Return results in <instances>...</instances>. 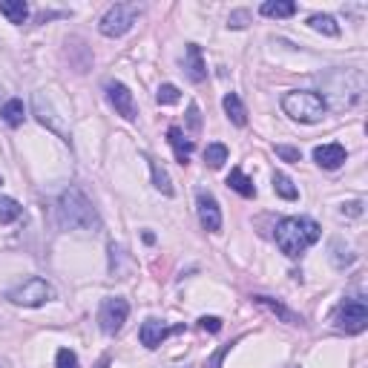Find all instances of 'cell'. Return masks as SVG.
Listing matches in <instances>:
<instances>
[{"instance_id": "14", "label": "cell", "mask_w": 368, "mask_h": 368, "mask_svg": "<svg viewBox=\"0 0 368 368\" xmlns=\"http://www.w3.org/2000/svg\"><path fill=\"white\" fill-rule=\"evenodd\" d=\"M167 141H170L173 153H176V162L184 167V164L190 162V156H193V141L182 132V127H170V130H167Z\"/></svg>"}, {"instance_id": "21", "label": "cell", "mask_w": 368, "mask_h": 368, "mask_svg": "<svg viewBox=\"0 0 368 368\" xmlns=\"http://www.w3.org/2000/svg\"><path fill=\"white\" fill-rule=\"evenodd\" d=\"M0 115L9 127H21L23 124V101L21 98H9L4 107H0Z\"/></svg>"}, {"instance_id": "12", "label": "cell", "mask_w": 368, "mask_h": 368, "mask_svg": "<svg viewBox=\"0 0 368 368\" xmlns=\"http://www.w3.org/2000/svg\"><path fill=\"white\" fill-rule=\"evenodd\" d=\"M184 72H187V78L193 84H201L207 78V66H204L199 43H187V49H184Z\"/></svg>"}, {"instance_id": "32", "label": "cell", "mask_w": 368, "mask_h": 368, "mask_svg": "<svg viewBox=\"0 0 368 368\" xmlns=\"http://www.w3.org/2000/svg\"><path fill=\"white\" fill-rule=\"evenodd\" d=\"M245 21H248V12H233V15H231V23H228V26L239 29V26H245Z\"/></svg>"}, {"instance_id": "13", "label": "cell", "mask_w": 368, "mask_h": 368, "mask_svg": "<svg viewBox=\"0 0 368 368\" xmlns=\"http://www.w3.org/2000/svg\"><path fill=\"white\" fill-rule=\"evenodd\" d=\"M314 162L322 170H337V167L345 164V147L342 144H322L314 150Z\"/></svg>"}, {"instance_id": "1", "label": "cell", "mask_w": 368, "mask_h": 368, "mask_svg": "<svg viewBox=\"0 0 368 368\" xmlns=\"http://www.w3.org/2000/svg\"><path fill=\"white\" fill-rule=\"evenodd\" d=\"M58 222H61L63 231H84V233L101 231L98 210L87 199V193L78 190V187H69V190L61 193V199H58Z\"/></svg>"}, {"instance_id": "7", "label": "cell", "mask_w": 368, "mask_h": 368, "mask_svg": "<svg viewBox=\"0 0 368 368\" xmlns=\"http://www.w3.org/2000/svg\"><path fill=\"white\" fill-rule=\"evenodd\" d=\"M130 317V303L121 300V297H110L101 303V311H98V322H101V331L104 334H118L124 328Z\"/></svg>"}, {"instance_id": "26", "label": "cell", "mask_w": 368, "mask_h": 368, "mask_svg": "<svg viewBox=\"0 0 368 368\" xmlns=\"http://www.w3.org/2000/svg\"><path fill=\"white\" fill-rule=\"evenodd\" d=\"M156 101H159L162 107H170V104H179V101H182V93H179L176 84H162L159 93H156Z\"/></svg>"}, {"instance_id": "8", "label": "cell", "mask_w": 368, "mask_h": 368, "mask_svg": "<svg viewBox=\"0 0 368 368\" xmlns=\"http://www.w3.org/2000/svg\"><path fill=\"white\" fill-rule=\"evenodd\" d=\"M107 101L112 104V110L124 118V121H135V115H138V110H135V98H132V93L121 84V81H107Z\"/></svg>"}, {"instance_id": "2", "label": "cell", "mask_w": 368, "mask_h": 368, "mask_svg": "<svg viewBox=\"0 0 368 368\" xmlns=\"http://www.w3.org/2000/svg\"><path fill=\"white\" fill-rule=\"evenodd\" d=\"M276 245L288 259H300L311 245L320 242L322 231L308 216H288L276 225Z\"/></svg>"}, {"instance_id": "19", "label": "cell", "mask_w": 368, "mask_h": 368, "mask_svg": "<svg viewBox=\"0 0 368 368\" xmlns=\"http://www.w3.org/2000/svg\"><path fill=\"white\" fill-rule=\"evenodd\" d=\"M228 187H231V190H236V193H239V196H245V199H253V196H256L253 179H248L239 167H233V170H231V176H228Z\"/></svg>"}, {"instance_id": "28", "label": "cell", "mask_w": 368, "mask_h": 368, "mask_svg": "<svg viewBox=\"0 0 368 368\" xmlns=\"http://www.w3.org/2000/svg\"><path fill=\"white\" fill-rule=\"evenodd\" d=\"M276 156H279L282 162H290V164L303 162V153L297 150V147H288V144H279V147H276Z\"/></svg>"}, {"instance_id": "15", "label": "cell", "mask_w": 368, "mask_h": 368, "mask_svg": "<svg viewBox=\"0 0 368 368\" xmlns=\"http://www.w3.org/2000/svg\"><path fill=\"white\" fill-rule=\"evenodd\" d=\"M259 12L265 18H293L297 15V4H293V0H265Z\"/></svg>"}, {"instance_id": "5", "label": "cell", "mask_w": 368, "mask_h": 368, "mask_svg": "<svg viewBox=\"0 0 368 368\" xmlns=\"http://www.w3.org/2000/svg\"><path fill=\"white\" fill-rule=\"evenodd\" d=\"M138 18H141V6H138V4H115V6H110L107 15L101 18L98 29H101V35H107V38H121V35H127V32L132 29V23H135Z\"/></svg>"}, {"instance_id": "31", "label": "cell", "mask_w": 368, "mask_h": 368, "mask_svg": "<svg viewBox=\"0 0 368 368\" xmlns=\"http://www.w3.org/2000/svg\"><path fill=\"white\" fill-rule=\"evenodd\" d=\"M199 325H201L204 331H210V334H219V331H222V320H219V317H201Z\"/></svg>"}, {"instance_id": "25", "label": "cell", "mask_w": 368, "mask_h": 368, "mask_svg": "<svg viewBox=\"0 0 368 368\" xmlns=\"http://www.w3.org/2000/svg\"><path fill=\"white\" fill-rule=\"evenodd\" d=\"M204 162L213 167V170H219L225 162H228V147L225 144H207V150H204Z\"/></svg>"}, {"instance_id": "22", "label": "cell", "mask_w": 368, "mask_h": 368, "mask_svg": "<svg viewBox=\"0 0 368 368\" xmlns=\"http://www.w3.org/2000/svg\"><path fill=\"white\" fill-rule=\"evenodd\" d=\"M273 193L282 196L285 201H297V199H300V190L293 187V182H290L285 173H273Z\"/></svg>"}, {"instance_id": "27", "label": "cell", "mask_w": 368, "mask_h": 368, "mask_svg": "<svg viewBox=\"0 0 368 368\" xmlns=\"http://www.w3.org/2000/svg\"><path fill=\"white\" fill-rule=\"evenodd\" d=\"M55 362H58V368H81L78 365V354L69 351V348H61L58 357H55Z\"/></svg>"}, {"instance_id": "24", "label": "cell", "mask_w": 368, "mask_h": 368, "mask_svg": "<svg viewBox=\"0 0 368 368\" xmlns=\"http://www.w3.org/2000/svg\"><path fill=\"white\" fill-rule=\"evenodd\" d=\"M308 26H311L314 32H322V35H328V38H337V35H340V26H337V21H334L331 15H311Z\"/></svg>"}, {"instance_id": "3", "label": "cell", "mask_w": 368, "mask_h": 368, "mask_svg": "<svg viewBox=\"0 0 368 368\" xmlns=\"http://www.w3.org/2000/svg\"><path fill=\"white\" fill-rule=\"evenodd\" d=\"M282 110L288 118L300 121V124H317L325 118L328 101H325V95L314 93V90H290L282 95Z\"/></svg>"}, {"instance_id": "30", "label": "cell", "mask_w": 368, "mask_h": 368, "mask_svg": "<svg viewBox=\"0 0 368 368\" xmlns=\"http://www.w3.org/2000/svg\"><path fill=\"white\" fill-rule=\"evenodd\" d=\"M187 127H190V132H201V112H199V104H190V107H187Z\"/></svg>"}, {"instance_id": "23", "label": "cell", "mask_w": 368, "mask_h": 368, "mask_svg": "<svg viewBox=\"0 0 368 368\" xmlns=\"http://www.w3.org/2000/svg\"><path fill=\"white\" fill-rule=\"evenodd\" d=\"M147 162H150V170H153V184H156V190H159V193H164V196H173L170 173H167L159 162H153V159H147Z\"/></svg>"}, {"instance_id": "10", "label": "cell", "mask_w": 368, "mask_h": 368, "mask_svg": "<svg viewBox=\"0 0 368 368\" xmlns=\"http://www.w3.org/2000/svg\"><path fill=\"white\" fill-rule=\"evenodd\" d=\"M179 331H184V325H167V322H162V320H147L144 325H141V331H138V337H141V345H147V348H159L167 337H173V334H179Z\"/></svg>"}, {"instance_id": "17", "label": "cell", "mask_w": 368, "mask_h": 368, "mask_svg": "<svg viewBox=\"0 0 368 368\" xmlns=\"http://www.w3.org/2000/svg\"><path fill=\"white\" fill-rule=\"evenodd\" d=\"M253 303H256V305H262V308H268L270 314L282 317L288 325H303V317H297L293 311H288L282 303H276V300H270V297H253Z\"/></svg>"}, {"instance_id": "33", "label": "cell", "mask_w": 368, "mask_h": 368, "mask_svg": "<svg viewBox=\"0 0 368 368\" xmlns=\"http://www.w3.org/2000/svg\"><path fill=\"white\" fill-rule=\"evenodd\" d=\"M342 213H348V216H359V213H362V201H348V204H342Z\"/></svg>"}, {"instance_id": "20", "label": "cell", "mask_w": 368, "mask_h": 368, "mask_svg": "<svg viewBox=\"0 0 368 368\" xmlns=\"http://www.w3.org/2000/svg\"><path fill=\"white\" fill-rule=\"evenodd\" d=\"M21 213H23V207H21L12 196H0V225H12V222H18Z\"/></svg>"}, {"instance_id": "29", "label": "cell", "mask_w": 368, "mask_h": 368, "mask_svg": "<svg viewBox=\"0 0 368 368\" xmlns=\"http://www.w3.org/2000/svg\"><path fill=\"white\" fill-rule=\"evenodd\" d=\"M233 348V342H228V345H222L219 351H213L210 357H207V362H204V368H222V359L228 357V351Z\"/></svg>"}, {"instance_id": "9", "label": "cell", "mask_w": 368, "mask_h": 368, "mask_svg": "<svg viewBox=\"0 0 368 368\" xmlns=\"http://www.w3.org/2000/svg\"><path fill=\"white\" fill-rule=\"evenodd\" d=\"M196 210H199V222L204 231H210V233L222 231V210H219V201L207 190L196 193Z\"/></svg>"}, {"instance_id": "11", "label": "cell", "mask_w": 368, "mask_h": 368, "mask_svg": "<svg viewBox=\"0 0 368 368\" xmlns=\"http://www.w3.org/2000/svg\"><path fill=\"white\" fill-rule=\"evenodd\" d=\"M32 104H35V115H38V121L43 124V127H49L52 132H58L61 135V141H72L69 138V132L61 127V121H55V112H52V107H49V101L43 98V93H35V98H32Z\"/></svg>"}, {"instance_id": "34", "label": "cell", "mask_w": 368, "mask_h": 368, "mask_svg": "<svg viewBox=\"0 0 368 368\" xmlns=\"http://www.w3.org/2000/svg\"><path fill=\"white\" fill-rule=\"evenodd\" d=\"M110 362H112V359H110V354H104V357L95 362V368H110Z\"/></svg>"}, {"instance_id": "4", "label": "cell", "mask_w": 368, "mask_h": 368, "mask_svg": "<svg viewBox=\"0 0 368 368\" xmlns=\"http://www.w3.org/2000/svg\"><path fill=\"white\" fill-rule=\"evenodd\" d=\"M6 300H12L15 305H23V308H41V305H46L49 300H55V288H52L46 279L32 276V279H26L23 285L12 288V290L6 293Z\"/></svg>"}, {"instance_id": "35", "label": "cell", "mask_w": 368, "mask_h": 368, "mask_svg": "<svg viewBox=\"0 0 368 368\" xmlns=\"http://www.w3.org/2000/svg\"><path fill=\"white\" fill-rule=\"evenodd\" d=\"M0 107H4V87H0Z\"/></svg>"}, {"instance_id": "16", "label": "cell", "mask_w": 368, "mask_h": 368, "mask_svg": "<svg viewBox=\"0 0 368 368\" xmlns=\"http://www.w3.org/2000/svg\"><path fill=\"white\" fill-rule=\"evenodd\" d=\"M0 15H4L9 23L21 26L29 18V6L23 4V0H4V4H0Z\"/></svg>"}, {"instance_id": "18", "label": "cell", "mask_w": 368, "mask_h": 368, "mask_svg": "<svg viewBox=\"0 0 368 368\" xmlns=\"http://www.w3.org/2000/svg\"><path fill=\"white\" fill-rule=\"evenodd\" d=\"M222 107H225L228 118H231L236 127H245V124H248V110H245V104H242V98H239L236 93H228L225 101H222Z\"/></svg>"}, {"instance_id": "36", "label": "cell", "mask_w": 368, "mask_h": 368, "mask_svg": "<svg viewBox=\"0 0 368 368\" xmlns=\"http://www.w3.org/2000/svg\"><path fill=\"white\" fill-rule=\"evenodd\" d=\"M0 182H4V179H0Z\"/></svg>"}, {"instance_id": "6", "label": "cell", "mask_w": 368, "mask_h": 368, "mask_svg": "<svg viewBox=\"0 0 368 368\" xmlns=\"http://www.w3.org/2000/svg\"><path fill=\"white\" fill-rule=\"evenodd\" d=\"M334 325L342 334H362L368 328V305L365 300H345L337 311H334Z\"/></svg>"}]
</instances>
